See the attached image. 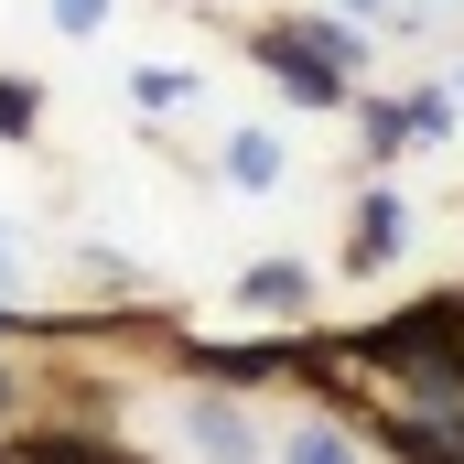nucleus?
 Instances as JSON below:
<instances>
[{
	"label": "nucleus",
	"mask_w": 464,
	"mask_h": 464,
	"mask_svg": "<svg viewBox=\"0 0 464 464\" xmlns=\"http://www.w3.org/2000/svg\"><path fill=\"white\" fill-rule=\"evenodd\" d=\"M237 303H248V314H314V270H303V259H259V270L237 281Z\"/></svg>",
	"instance_id": "f03ea898"
},
{
	"label": "nucleus",
	"mask_w": 464,
	"mask_h": 464,
	"mask_svg": "<svg viewBox=\"0 0 464 464\" xmlns=\"http://www.w3.org/2000/svg\"><path fill=\"white\" fill-rule=\"evenodd\" d=\"M281 464H356V454H346V432H292Z\"/></svg>",
	"instance_id": "6e6552de"
},
{
	"label": "nucleus",
	"mask_w": 464,
	"mask_h": 464,
	"mask_svg": "<svg viewBox=\"0 0 464 464\" xmlns=\"http://www.w3.org/2000/svg\"><path fill=\"white\" fill-rule=\"evenodd\" d=\"M0 292H11V227H0Z\"/></svg>",
	"instance_id": "f8f14e48"
},
{
	"label": "nucleus",
	"mask_w": 464,
	"mask_h": 464,
	"mask_svg": "<svg viewBox=\"0 0 464 464\" xmlns=\"http://www.w3.org/2000/svg\"><path fill=\"white\" fill-rule=\"evenodd\" d=\"M130 98H140V109H184V98H195V76H184V65H140V76H130Z\"/></svg>",
	"instance_id": "0eeeda50"
},
{
	"label": "nucleus",
	"mask_w": 464,
	"mask_h": 464,
	"mask_svg": "<svg viewBox=\"0 0 464 464\" xmlns=\"http://www.w3.org/2000/svg\"><path fill=\"white\" fill-rule=\"evenodd\" d=\"M400 237H411V206L378 184V195L356 206V259H400Z\"/></svg>",
	"instance_id": "39448f33"
},
{
	"label": "nucleus",
	"mask_w": 464,
	"mask_h": 464,
	"mask_svg": "<svg viewBox=\"0 0 464 464\" xmlns=\"http://www.w3.org/2000/svg\"><path fill=\"white\" fill-rule=\"evenodd\" d=\"M184 432H195V454H206V464H248V454H259V432H248V411H237V400H195V411H184Z\"/></svg>",
	"instance_id": "f257e3e1"
},
{
	"label": "nucleus",
	"mask_w": 464,
	"mask_h": 464,
	"mask_svg": "<svg viewBox=\"0 0 464 464\" xmlns=\"http://www.w3.org/2000/svg\"><path fill=\"white\" fill-rule=\"evenodd\" d=\"M346 11H367V22H400V11H389V0H346Z\"/></svg>",
	"instance_id": "9b49d317"
},
{
	"label": "nucleus",
	"mask_w": 464,
	"mask_h": 464,
	"mask_svg": "<svg viewBox=\"0 0 464 464\" xmlns=\"http://www.w3.org/2000/svg\"><path fill=\"white\" fill-rule=\"evenodd\" d=\"M443 98H411V109H367V140H378V151H400V140H443Z\"/></svg>",
	"instance_id": "423d86ee"
},
{
	"label": "nucleus",
	"mask_w": 464,
	"mask_h": 464,
	"mask_svg": "<svg viewBox=\"0 0 464 464\" xmlns=\"http://www.w3.org/2000/svg\"><path fill=\"white\" fill-rule=\"evenodd\" d=\"M227 184L237 195H270L281 184V130H237L227 140Z\"/></svg>",
	"instance_id": "20e7f679"
},
{
	"label": "nucleus",
	"mask_w": 464,
	"mask_h": 464,
	"mask_svg": "<svg viewBox=\"0 0 464 464\" xmlns=\"http://www.w3.org/2000/svg\"><path fill=\"white\" fill-rule=\"evenodd\" d=\"M454 98H464V65H454Z\"/></svg>",
	"instance_id": "ddd939ff"
},
{
	"label": "nucleus",
	"mask_w": 464,
	"mask_h": 464,
	"mask_svg": "<svg viewBox=\"0 0 464 464\" xmlns=\"http://www.w3.org/2000/svg\"><path fill=\"white\" fill-rule=\"evenodd\" d=\"M270 65H281V87H292L303 109H335V65H324V54H303V33H281V44H270Z\"/></svg>",
	"instance_id": "7ed1b4c3"
},
{
	"label": "nucleus",
	"mask_w": 464,
	"mask_h": 464,
	"mask_svg": "<svg viewBox=\"0 0 464 464\" xmlns=\"http://www.w3.org/2000/svg\"><path fill=\"white\" fill-rule=\"evenodd\" d=\"M54 22H65V33H98V22H109V0H54Z\"/></svg>",
	"instance_id": "1a4fd4ad"
},
{
	"label": "nucleus",
	"mask_w": 464,
	"mask_h": 464,
	"mask_svg": "<svg viewBox=\"0 0 464 464\" xmlns=\"http://www.w3.org/2000/svg\"><path fill=\"white\" fill-rule=\"evenodd\" d=\"M0 130H33V87H0Z\"/></svg>",
	"instance_id": "9d476101"
}]
</instances>
